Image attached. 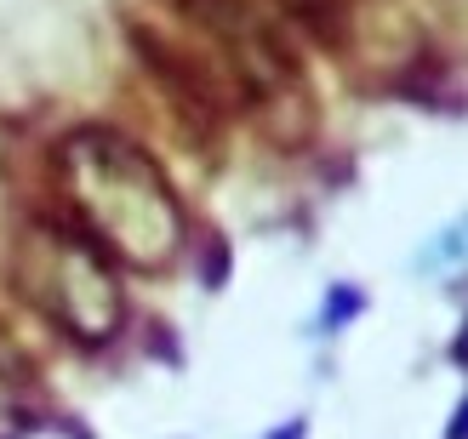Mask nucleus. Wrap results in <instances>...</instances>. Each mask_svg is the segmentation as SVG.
Masks as SVG:
<instances>
[{
	"instance_id": "f03ea898",
	"label": "nucleus",
	"mask_w": 468,
	"mask_h": 439,
	"mask_svg": "<svg viewBox=\"0 0 468 439\" xmlns=\"http://www.w3.org/2000/svg\"><path fill=\"white\" fill-rule=\"evenodd\" d=\"M12 274H17V291L29 297L46 319H58L69 337L103 342L126 319V297H121V280H114V257L98 240H86L75 223H63V217H46V223L23 228Z\"/></svg>"
},
{
	"instance_id": "7ed1b4c3",
	"label": "nucleus",
	"mask_w": 468,
	"mask_h": 439,
	"mask_svg": "<svg viewBox=\"0 0 468 439\" xmlns=\"http://www.w3.org/2000/svg\"><path fill=\"white\" fill-rule=\"evenodd\" d=\"M280 12H292L297 23H309L320 40H337L348 23V0H280Z\"/></svg>"
},
{
	"instance_id": "f257e3e1",
	"label": "nucleus",
	"mask_w": 468,
	"mask_h": 439,
	"mask_svg": "<svg viewBox=\"0 0 468 439\" xmlns=\"http://www.w3.org/2000/svg\"><path fill=\"white\" fill-rule=\"evenodd\" d=\"M58 183L69 217L86 240H98L114 263L166 268L183 246V205L166 172L109 126H80L58 143Z\"/></svg>"
}]
</instances>
